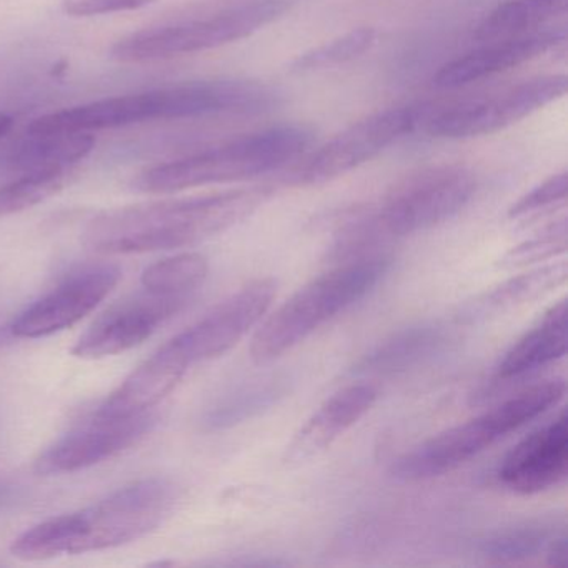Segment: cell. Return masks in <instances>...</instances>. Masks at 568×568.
Masks as SVG:
<instances>
[{
	"label": "cell",
	"instance_id": "obj_1",
	"mask_svg": "<svg viewBox=\"0 0 568 568\" xmlns=\"http://www.w3.org/2000/svg\"><path fill=\"white\" fill-rule=\"evenodd\" d=\"M265 197L264 189H237L114 209L89 221L82 237L89 248L101 254H144L187 247L244 221Z\"/></svg>",
	"mask_w": 568,
	"mask_h": 568
},
{
	"label": "cell",
	"instance_id": "obj_2",
	"mask_svg": "<svg viewBox=\"0 0 568 568\" xmlns=\"http://www.w3.org/2000/svg\"><path fill=\"white\" fill-rule=\"evenodd\" d=\"M179 501V488L152 477L119 488L91 507L49 518L12 541L16 558L51 560L131 544L164 524Z\"/></svg>",
	"mask_w": 568,
	"mask_h": 568
},
{
	"label": "cell",
	"instance_id": "obj_3",
	"mask_svg": "<svg viewBox=\"0 0 568 568\" xmlns=\"http://www.w3.org/2000/svg\"><path fill=\"white\" fill-rule=\"evenodd\" d=\"M277 104V94L252 81H204L102 99L36 119L29 132L79 134L151 121L214 114H258Z\"/></svg>",
	"mask_w": 568,
	"mask_h": 568
},
{
	"label": "cell",
	"instance_id": "obj_4",
	"mask_svg": "<svg viewBox=\"0 0 568 568\" xmlns=\"http://www.w3.org/2000/svg\"><path fill=\"white\" fill-rule=\"evenodd\" d=\"M477 191V179L462 165H438L410 175L377 205L354 215L335 235L332 261L377 254L378 248L444 224Z\"/></svg>",
	"mask_w": 568,
	"mask_h": 568
},
{
	"label": "cell",
	"instance_id": "obj_5",
	"mask_svg": "<svg viewBox=\"0 0 568 568\" xmlns=\"http://www.w3.org/2000/svg\"><path fill=\"white\" fill-rule=\"evenodd\" d=\"M392 258L384 252L341 262L298 288L252 338L251 357L268 364L311 337L315 331L367 297L387 275Z\"/></svg>",
	"mask_w": 568,
	"mask_h": 568
},
{
	"label": "cell",
	"instance_id": "obj_6",
	"mask_svg": "<svg viewBox=\"0 0 568 568\" xmlns=\"http://www.w3.org/2000/svg\"><path fill=\"white\" fill-rule=\"evenodd\" d=\"M565 390L564 378L530 385L490 410L405 452L392 465L390 475L398 481H422L455 470L560 404Z\"/></svg>",
	"mask_w": 568,
	"mask_h": 568
},
{
	"label": "cell",
	"instance_id": "obj_7",
	"mask_svg": "<svg viewBox=\"0 0 568 568\" xmlns=\"http://www.w3.org/2000/svg\"><path fill=\"white\" fill-rule=\"evenodd\" d=\"M311 144L312 134L307 129L278 125L145 169L134 179V187L151 194H168L204 185L248 181L295 161Z\"/></svg>",
	"mask_w": 568,
	"mask_h": 568
},
{
	"label": "cell",
	"instance_id": "obj_8",
	"mask_svg": "<svg viewBox=\"0 0 568 568\" xmlns=\"http://www.w3.org/2000/svg\"><path fill=\"white\" fill-rule=\"evenodd\" d=\"M294 0H248L205 18L159 26L115 42L111 58L124 64L195 54L251 38L281 19Z\"/></svg>",
	"mask_w": 568,
	"mask_h": 568
},
{
	"label": "cell",
	"instance_id": "obj_9",
	"mask_svg": "<svg viewBox=\"0 0 568 568\" xmlns=\"http://www.w3.org/2000/svg\"><path fill=\"white\" fill-rule=\"evenodd\" d=\"M565 75H544L484 98L455 102L427 112L425 131L438 139H471L494 134L540 111L567 92Z\"/></svg>",
	"mask_w": 568,
	"mask_h": 568
},
{
	"label": "cell",
	"instance_id": "obj_10",
	"mask_svg": "<svg viewBox=\"0 0 568 568\" xmlns=\"http://www.w3.org/2000/svg\"><path fill=\"white\" fill-rule=\"evenodd\" d=\"M277 285L272 278H255L164 345L185 371L221 357L261 324L274 302Z\"/></svg>",
	"mask_w": 568,
	"mask_h": 568
},
{
	"label": "cell",
	"instance_id": "obj_11",
	"mask_svg": "<svg viewBox=\"0 0 568 568\" xmlns=\"http://www.w3.org/2000/svg\"><path fill=\"white\" fill-rule=\"evenodd\" d=\"M420 122V111L412 108L375 112L338 132L327 144L297 165L292 184L314 185L334 181L372 161Z\"/></svg>",
	"mask_w": 568,
	"mask_h": 568
},
{
	"label": "cell",
	"instance_id": "obj_12",
	"mask_svg": "<svg viewBox=\"0 0 568 568\" xmlns=\"http://www.w3.org/2000/svg\"><path fill=\"white\" fill-rule=\"evenodd\" d=\"M191 304L189 298L144 291L118 302L92 322L75 342L72 354L79 358L111 357L138 347Z\"/></svg>",
	"mask_w": 568,
	"mask_h": 568
},
{
	"label": "cell",
	"instance_id": "obj_13",
	"mask_svg": "<svg viewBox=\"0 0 568 568\" xmlns=\"http://www.w3.org/2000/svg\"><path fill=\"white\" fill-rule=\"evenodd\" d=\"M121 277V268L112 264L88 265L72 272L19 314L12 334L19 338H41L72 327L114 291Z\"/></svg>",
	"mask_w": 568,
	"mask_h": 568
},
{
	"label": "cell",
	"instance_id": "obj_14",
	"mask_svg": "<svg viewBox=\"0 0 568 568\" xmlns=\"http://www.w3.org/2000/svg\"><path fill=\"white\" fill-rule=\"evenodd\" d=\"M155 425V415L102 417L92 414L74 430L45 448L34 464L39 475H62L101 464L138 444Z\"/></svg>",
	"mask_w": 568,
	"mask_h": 568
},
{
	"label": "cell",
	"instance_id": "obj_15",
	"mask_svg": "<svg viewBox=\"0 0 568 568\" xmlns=\"http://www.w3.org/2000/svg\"><path fill=\"white\" fill-rule=\"evenodd\" d=\"M567 474L568 418L561 410L508 452L497 478L514 494L535 495L564 484Z\"/></svg>",
	"mask_w": 568,
	"mask_h": 568
},
{
	"label": "cell",
	"instance_id": "obj_16",
	"mask_svg": "<svg viewBox=\"0 0 568 568\" xmlns=\"http://www.w3.org/2000/svg\"><path fill=\"white\" fill-rule=\"evenodd\" d=\"M377 397V387L365 382L335 392L298 428L285 448L284 464L295 467L324 454L374 407Z\"/></svg>",
	"mask_w": 568,
	"mask_h": 568
},
{
	"label": "cell",
	"instance_id": "obj_17",
	"mask_svg": "<svg viewBox=\"0 0 568 568\" xmlns=\"http://www.w3.org/2000/svg\"><path fill=\"white\" fill-rule=\"evenodd\" d=\"M561 39L564 34L557 31H535L515 38L485 41L487 44L445 64L435 75V85L458 89L484 81L545 54Z\"/></svg>",
	"mask_w": 568,
	"mask_h": 568
},
{
	"label": "cell",
	"instance_id": "obj_18",
	"mask_svg": "<svg viewBox=\"0 0 568 568\" xmlns=\"http://www.w3.org/2000/svg\"><path fill=\"white\" fill-rule=\"evenodd\" d=\"M450 332L438 322L400 328L378 342L352 368L357 377H394L427 364L445 351Z\"/></svg>",
	"mask_w": 568,
	"mask_h": 568
},
{
	"label": "cell",
	"instance_id": "obj_19",
	"mask_svg": "<svg viewBox=\"0 0 568 568\" xmlns=\"http://www.w3.org/2000/svg\"><path fill=\"white\" fill-rule=\"evenodd\" d=\"M185 372L181 362L162 345L122 382L111 397L105 398L94 414L102 417L148 414L174 390Z\"/></svg>",
	"mask_w": 568,
	"mask_h": 568
},
{
	"label": "cell",
	"instance_id": "obj_20",
	"mask_svg": "<svg viewBox=\"0 0 568 568\" xmlns=\"http://www.w3.org/2000/svg\"><path fill=\"white\" fill-rule=\"evenodd\" d=\"M567 352V301H560L545 312L495 368V381L508 384L520 381L554 362Z\"/></svg>",
	"mask_w": 568,
	"mask_h": 568
},
{
	"label": "cell",
	"instance_id": "obj_21",
	"mask_svg": "<svg viewBox=\"0 0 568 568\" xmlns=\"http://www.w3.org/2000/svg\"><path fill=\"white\" fill-rule=\"evenodd\" d=\"M95 138L89 132L79 134H36L12 142L0 155V169L9 174L26 175L32 172L72 171L94 151Z\"/></svg>",
	"mask_w": 568,
	"mask_h": 568
},
{
	"label": "cell",
	"instance_id": "obj_22",
	"mask_svg": "<svg viewBox=\"0 0 568 568\" xmlns=\"http://www.w3.org/2000/svg\"><path fill=\"white\" fill-rule=\"evenodd\" d=\"M291 381L284 374L264 375L239 385L219 398L204 415L205 430L217 432L237 427L271 410L287 397Z\"/></svg>",
	"mask_w": 568,
	"mask_h": 568
},
{
	"label": "cell",
	"instance_id": "obj_23",
	"mask_svg": "<svg viewBox=\"0 0 568 568\" xmlns=\"http://www.w3.org/2000/svg\"><path fill=\"white\" fill-rule=\"evenodd\" d=\"M568 0H507L478 26L477 39L515 38L538 31L540 26L567 11Z\"/></svg>",
	"mask_w": 568,
	"mask_h": 568
},
{
	"label": "cell",
	"instance_id": "obj_24",
	"mask_svg": "<svg viewBox=\"0 0 568 568\" xmlns=\"http://www.w3.org/2000/svg\"><path fill=\"white\" fill-rule=\"evenodd\" d=\"M560 531L564 530L554 521H525L485 538L480 545V554L491 564H524L541 555L545 557L548 545Z\"/></svg>",
	"mask_w": 568,
	"mask_h": 568
},
{
	"label": "cell",
	"instance_id": "obj_25",
	"mask_svg": "<svg viewBox=\"0 0 568 568\" xmlns=\"http://www.w3.org/2000/svg\"><path fill=\"white\" fill-rule=\"evenodd\" d=\"M209 274L207 258L195 252L155 262L142 274V288L152 294L192 298L197 295Z\"/></svg>",
	"mask_w": 568,
	"mask_h": 568
},
{
	"label": "cell",
	"instance_id": "obj_26",
	"mask_svg": "<svg viewBox=\"0 0 568 568\" xmlns=\"http://www.w3.org/2000/svg\"><path fill=\"white\" fill-rule=\"evenodd\" d=\"M72 171L55 169V171L32 172L19 175L16 181L0 187V217L19 214L26 209L41 204L64 187Z\"/></svg>",
	"mask_w": 568,
	"mask_h": 568
},
{
	"label": "cell",
	"instance_id": "obj_27",
	"mask_svg": "<svg viewBox=\"0 0 568 568\" xmlns=\"http://www.w3.org/2000/svg\"><path fill=\"white\" fill-rule=\"evenodd\" d=\"M565 278H567V264L565 262L547 265V267L538 268V271L530 272V274L511 278L507 284L500 285V287L490 292L478 304L477 312L497 311V308L511 307V305L520 304V302L540 297L550 288L564 284Z\"/></svg>",
	"mask_w": 568,
	"mask_h": 568
},
{
	"label": "cell",
	"instance_id": "obj_28",
	"mask_svg": "<svg viewBox=\"0 0 568 568\" xmlns=\"http://www.w3.org/2000/svg\"><path fill=\"white\" fill-rule=\"evenodd\" d=\"M377 41V32L372 28L354 29L347 34L338 36L334 41L325 42L312 51L304 52L292 61L291 72H312L321 69L334 68L361 58L371 51Z\"/></svg>",
	"mask_w": 568,
	"mask_h": 568
},
{
	"label": "cell",
	"instance_id": "obj_29",
	"mask_svg": "<svg viewBox=\"0 0 568 568\" xmlns=\"http://www.w3.org/2000/svg\"><path fill=\"white\" fill-rule=\"evenodd\" d=\"M565 248H567V225H565V221H560L508 252L505 255L504 265L520 267V265L535 264V262H545L548 258L557 257L558 254H564Z\"/></svg>",
	"mask_w": 568,
	"mask_h": 568
},
{
	"label": "cell",
	"instance_id": "obj_30",
	"mask_svg": "<svg viewBox=\"0 0 568 568\" xmlns=\"http://www.w3.org/2000/svg\"><path fill=\"white\" fill-rule=\"evenodd\" d=\"M567 172L551 175L550 179L537 185L534 191L518 199L511 205L510 211H508V217H527V215L537 214V212L544 211V209L550 207V205L558 204V202L565 201V197H567Z\"/></svg>",
	"mask_w": 568,
	"mask_h": 568
},
{
	"label": "cell",
	"instance_id": "obj_31",
	"mask_svg": "<svg viewBox=\"0 0 568 568\" xmlns=\"http://www.w3.org/2000/svg\"><path fill=\"white\" fill-rule=\"evenodd\" d=\"M154 2L155 0H64L62 9L72 18H94V16L139 11Z\"/></svg>",
	"mask_w": 568,
	"mask_h": 568
},
{
	"label": "cell",
	"instance_id": "obj_32",
	"mask_svg": "<svg viewBox=\"0 0 568 568\" xmlns=\"http://www.w3.org/2000/svg\"><path fill=\"white\" fill-rule=\"evenodd\" d=\"M545 560L550 567H565L567 565V535L560 531L548 545Z\"/></svg>",
	"mask_w": 568,
	"mask_h": 568
},
{
	"label": "cell",
	"instance_id": "obj_33",
	"mask_svg": "<svg viewBox=\"0 0 568 568\" xmlns=\"http://www.w3.org/2000/svg\"><path fill=\"white\" fill-rule=\"evenodd\" d=\"M12 125H14V121L11 115L0 114V139L11 132Z\"/></svg>",
	"mask_w": 568,
	"mask_h": 568
}]
</instances>
